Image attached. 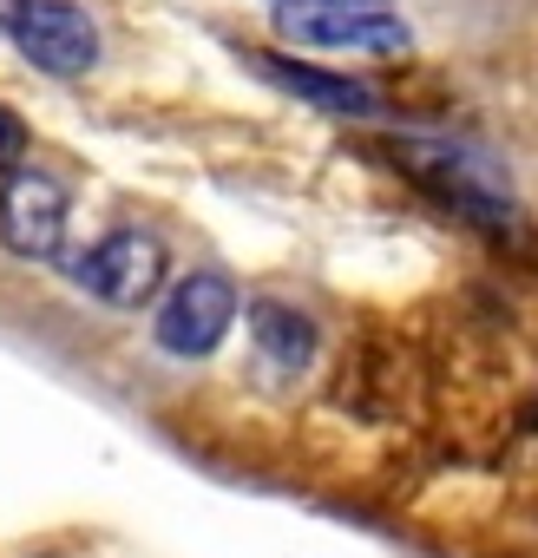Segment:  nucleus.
<instances>
[{
  "label": "nucleus",
  "mask_w": 538,
  "mask_h": 558,
  "mask_svg": "<svg viewBox=\"0 0 538 558\" xmlns=\"http://www.w3.org/2000/svg\"><path fill=\"white\" fill-rule=\"evenodd\" d=\"M249 66H256L269 86H283V93H296V99H309V106H322V112H349V119H368V112H381V106H375V93H368L362 80H349V73H322V66L277 60V53H256Z\"/></svg>",
  "instance_id": "nucleus-6"
},
{
  "label": "nucleus",
  "mask_w": 538,
  "mask_h": 558,
  "mask_svg": "<svg viewBox=\"0 0 538 558\" xmlns=\"http://www.w3.org/2000/svg\"><path fill=\"white\" fill-rule=\"evenodd\" d=\"M277 27L296 47H322V53H407V27L381 0H290Z\"/></svg>",
  "instance_id": "nucleus-1"
},
{
  "label": "nucleus",
  "mask_w": 538,
  "mask_h": 558,
  "mask_svg": "<svg viewBox=\"0 0 538 558\" xmlns=\"http://www.w3.org/2000/svg\"><path fill=\"white\" fill-rule=\"evenodd\" d=\"M21 151H27V125H21L8 106H0V171H14V165H21Z\"/></svg>",
  "instance_id": "nucleus-8"
},
{
  "label": "nucleus",
  "mask_w": 538,
  "mask_h": 558,
  "mask_svg": "<svg viewBox=\"0 0 538 558\" xmlns=\"http://www.w3.org/2000/svg\"><path fill=\"white\" fill-rule=\"evenodd\" d=\"M0 243L14 256H60L66 250V191L40 171H8L0 184Z\"/></svg>",
  "instance_id": "nucleus-5"
},
{
  "label": "nucleus",
  "mask_w": 538,
  "mask_h": 558,
  "mask_svg": "<svg viewBox=\"0 0 538 558\" xmlns=\"http://www.w3.org/2000/svg\"><path fill=\"white\" fill-rule=\"evenodd\" d=\"M249 336H256L262 368H277V375H296V368L316 355V329H309L296 310H283V303H256V310H249Z\"/></svg>",
  "instance_id": "nucleus-7"
},
{
  "label": "nucleus",
  "mask_w": 538,
  "mask_h": 558,
  "mask_svg": "<svg viewBox=\"0 0 538 558\" xmlns=\"http://www.w3.org/2000/svg\"><path fill=\"white\" fill-rule=\"evenodd\" d=\"M230 323H236V283L217 269H197L158 310V349L178 355V362H204V355H217Z\"/></svg>",
  "instance_id": "nucleus-3"
},
{
  "label": "nucleus",
  "mask_w": 538,
  "mask_h": 558,
  "mask_svg": "<svg viewBox=\"0 0 538 558\" xmlns=\"http://www.w3.org/2000/svg\"><path fill=\"white\" fill-rule=\"evenodd\" d=\"M0 27H8L14 47L53 80H73V73H86L99 60V27L73 8V0H21Z\"/></svg>",
  "instance_id": "nucleus-4"
},
{
  "label": "nucleus",
  "mask_w": 538,
  "mask_h": 558,
  "mask_svg": "<svg viewBox=\"0 0 538 558\" xmlns=\"http://www.w3.org/2000/svg\"><path fill=\"white\" fill-rule=\"evenodd\" d=\"M73 283L93 290L112 310H145L164 283V250L145 230H112V236H99L93 250L73 256Z\"/></svg>",
  "instance_id": "nucleus-2"
}]
</instances>
